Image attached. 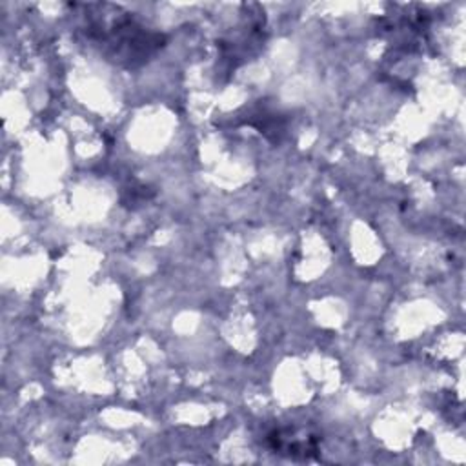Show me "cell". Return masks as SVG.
Masks as SVG:
<instances>
[{
	"label": "cell",
	"mask_w": 466,
	"mask_h": 466,
	"mask_svg": "<svg viewBox=\"0 0 466 466\" xmlns=\"http://www.w3.org/2000/svg\"><path fill=\"white\" fill-rule=\"evenodd\" d=\"M89 36L96 38L100 44L111 47L116 60L135 66V62H144L155 49L162 47V35L146 31L131 20V16H118L102 24L93 22L89 25Z\"/></svg>",
	"instance_id": "obj_1"
}]
</instances>
